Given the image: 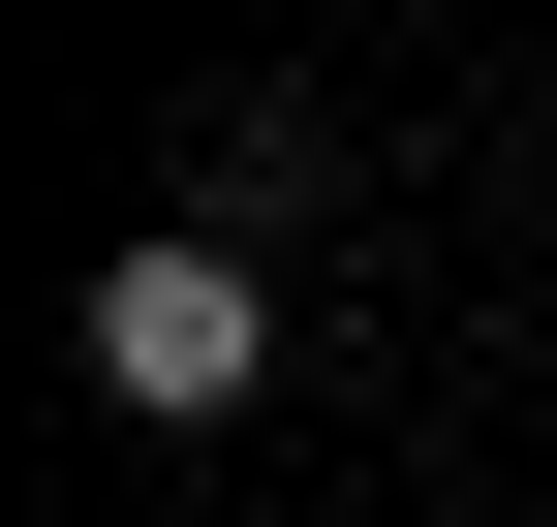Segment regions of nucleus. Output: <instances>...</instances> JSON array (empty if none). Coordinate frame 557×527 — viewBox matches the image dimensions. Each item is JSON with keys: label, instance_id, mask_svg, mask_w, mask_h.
Instances as JSON below:
<instances>
[{"label": "nucleus", "instance_id": "f257e3e1", "mask_svg": "<svg viewBox=\"0 0 557 527\" xmlns=\"http://www.w3.org/2000/svg\"><path fill=\"white\" fill-rule=\"evenodd\" d=\"M248 372H278V280H248L218 218H156V248H94V404H156V434H218Z\"/></svg>", "mask_w": 557, "mask_h": 527}]
</instances>
